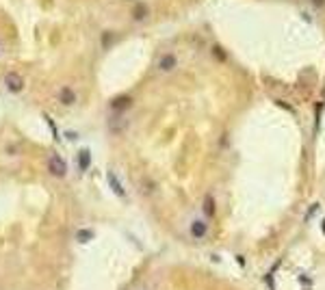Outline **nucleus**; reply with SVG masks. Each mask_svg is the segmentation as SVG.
Wrapping results in <instances>:
<instances>
[{
    "label": "nucleus",
    "instance_id": "obj_2",
    "mask_svg": "<svg viewBox=\"0 0 325 290\" xmlns=\"http://www.w3.org/2000/svg\"><path fill=\"white\" fill-rule=\"evenodd\" d=\"M176 67H178V56L173 54V52H163V54L158 56L156 70L161 72V74H172V72H176Z\"/></svg>",
    "mask_w": 325,
    "mask_h": 290
},
{
    "label": "nucleus",
    "instance_id": "obj_4",
    "mask_svg": "<svg viewBox=\"0 0 325 290\" xmlns=\"http://www.w3.org/2000/svg\"><path fill=\"white\" fill-rule=\"evenodd\" d=\"M4 87H7L9 93H20L24 89V78L20 74H16V72H9V74L4 76Z\"/></svg>",
    "mask_w": 325,
    "mask_h": 290
},
{
    "label": "nucleus",
    "instance_id": "obj_12",
    "mask_svg": "<svg viewBox=\"0 0 325 290\" xmlns=\"http://www.w3.org/2000/svg\"><path fill=\"white\" fill-rule=\"evenodd\" d=\"M310 2H312V7H314V9H323L325 0H310Z\"/></svg>",
    "mask_w": 325,
    "mask_h": 290
},
{
    "label": "nucleus",
    "instance_id": "obj_9",
    "mask_svg": "<svg viewBox=\"0 0 325 290\" xmlns=\"http://www.w3.org/2000/svg\"><path fill=\"white\" fill-rule=\"evenodd\" d=\"M109 182H111V186H113V191L115 193H119L122 197H126V191H124V186H122V182L115 178V173H109Z\"/></svg>",
    "mask_w": 325,
    "mask_h": 290
},
{
    "label": "nucleus",
    "instance_id": "obj_6",
    "mask_svg": "<svg viewBox=\"0 0 325 290\" xmlns=\"http://www.w3.org/2000/svg\"><path fill=\"white\" fill-rule=\"evenodd\" d=\"M202 215L206 217V219H212V217L217 215V201L212 195H206L202 199Z\"/></svg>",
    "mask_w": 325,
    "mask_h": 290
},
{
    "label": "nucleus",
    "instance_id": "obj_3",
    "mask_svg": "<svg viewBox=\"0 0 325 290\" xmlns=\"http://www.w3.org/2000/svg\"><path fill=\"white\" fill-rule=\"evenodd\" d=\"M48 171H50L55 178H65V173H67V163L63 161L59 154H52V156L48 158Z\"/></svg>",
    "mask_w": 325,
    "mask_h": 290
},
{
    "label": "nucleus",
    "instance_id": "obj_11",
    "mask_svg": "<svg viewBox=\"0 0 325 290\" xmlns=\"http://www.w3.org/2000/svg\"><path fill=\"white\" fill-rule=\"evenodd\" d=\"M145 13H148V7H145V4H139V7H137V11H134L133 16H134V20H141V18L145 16Z\"/></svg>",
    "mask_w": 325,
    "mask_h": 290
},
{
    "label": "nucleus",
    "instance_id": "obj_8",
    "mask_svg": "<svg viewBox=\"0 0 325 290\" xmlns=\"http://www.w3.org/2000/svg\"><path fill=\"white\" fill-rule=\"evenodd\" d=\"M91 165V152L89 149H80L78 152V169L80 171H87Z\"/></svg>",
    "mask_w": 325,
    "mask_h": 290
},
{
    "label": "nucleus",
    "instance_id": "obj_7",
    "mask_svg": "<svg viewBox=\"0 0 325 290\" xmlns=\"http://www.w3.org/2000/svg\"><path fill=\"white\" fill-rule=\"evenodd\" d=\"M130 106H133V98H130V95H119V98H115L113 102H111V109H115L117 113H124Z\"/></svg>",
    "mask_w": 325,
    "mask_h": 290
},
{
    "label": "nucleus",
    "instance_id": "obj_1",
    "mask_svg": "<svg viewBox=\"0 0 325 290\" xmlns=\"http://www.w3.org/2000/svg\"><path fill=\"white\" fill-rule=\"evenodd\" d=\"M187 234L191 236L193 240H204L208 236V223L204 221V217H193L189 221V228H187Z\"/></svg>",
    "mask_w": 325,
    "mask_h": 290
},
{
    "label": "nucleus",
    "instance_id": "obj_10",
    "mask_svg": "<svg viewBox=\"0 0 325 290\" xmlns=\"http://www.w3.org/2000/svg\"><path fill=\"white\" fill-rule=\"evenodd\" d=\"M89 238H94V232L91 230H80L78 234H76V240H78V243H87Z\"/></svg>",
    "mask_w": 325,
    "mask_h": 290
},
{
    "label": "nucleus",
    "instance_id": "obj_5",
    "mask_svg": "<svg viewBox=\"0 0 325 290\" xmlns=\"http://www.w3.org/2000/svg\"><path fill=\"white\" fill-rule=\"evenodd\" d=\"M57 95H59V102L63 106H74L76 104V98H78V95H76V91L72 89V87H61Z\"/></svg>",
    "mask_w": 325,
    "mask_h": 290
}]
</instances>
